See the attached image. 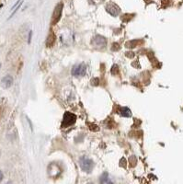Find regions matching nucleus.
I'll return each mask as SVG.
<instances>
[{"instance_id": "nucleus-5", "label": "nucleus", "mask_w": 183, "mask_h": 184, "mask_svg": "<svg viewBox=\"0 0 183 184\" xmlns=\"http://www.w3.org/2000/svg\"><path fill=\"white\" fill-rule=\"evenodd\" d=\"M62 11H63V5L59 4L55 8L53 15V19H52V23L53 24H56L59 21V20L61 19V16H62Z\"/></svg>"}, {"instance_id": "nucleus-4", "label": "nucleus", "mask_w": 183, "mask_h": 184, "mask_svg": "<svg viewBox=\"0 0 183 184\" xmlns=\"http://www.w3.org/2000/svg\"><path fill=\"white\" fill-rule=\"evenodd\" d=\"M106 11L108 12L110 15H111L112 17H116V16H118V15L120 14V8L116 4L111 2V3L106 5Z\"/></svg>"}, {"instance_id": "nucleus-8", "label": "nucleus", "mask_w": 183, "mask_h": 184, "mask_svg": "<svg viewBox=\"0 0 183 184\" xmlns=\"http://www.w3.org/2000/svg\"><path fill=\"white\" fill-rule=\"evenodd\" d=\"M120 114L123 115L124 117H130L132 115V112H131V110L126 108V107H124V108H121L120 110Z\"/></svg>"}, {"instance_id": "nucleus-9", "label": "nucleus", "mask_w": 183, "mask_h": 184, "mask_svg": "<svg viewBox=\"0 0 183 184\" xmlns=\"http://www.w3.org/2000/svg\"><path fill=\"white\" fill-rule=\"evenodd\" d=\"M99 181H100L101 183H112V181L110 180V179H109V175H108V173H106V172L103 173V174L101 175Z\"/></svg>"}, {"instance_id": "nucleus-18", "label": "nucleus", "mask_w": 183, "mask_h": 184, "mask_svg": "<svg viewBox=\"0 0 183 184\" xmlns=\"http://www.w3.org/2000/svg\"><path fill=\"white\" fill-rule=\"evenodd\" d=\"M90 2H95V1H97V0H89Z\"/></svg>"}, {"instance_id": "nucleus-10", "label": "nucleus", "mask_w": 183, "mask_h": 184, "mask_svg": "<svg viewBox=\"0 0 183 184\" xmlns=\"http://www.w3.org/2000/svg\"><path fill=\"white\" fill-rule=\"evenodd\" d=\"M51 41L49 42L48 46H52V44H53V43L54 42V41H55V37H54V34H53V32H51V33H50L49 36H48V41Z\"/></svg>"}, {"instance_id": "nucleus-16", "label": "nucleus", "mask_w": 183, "mask_h": 184, "mask_svg": "<svg viewBox=\"0 0 183 184\" xmlns=\"http://www.w3.org/2000/svg\"><path fill=\"white\" fill-rule=\"evenodd\" d=\"M131 54H126V55H127V57H131V58H133V56H134V54H132V52H130Z\"/></svg>"}, {"instance_id": "nucleus-11", "label": "nucleus", "mask_w": 183, "mask_h": 184, "mask_svg": "<svg viewBox=\"0 0 183 184\" xmlns=\"http://www.w3.org/2000/svg\"><path fill=\"white\" fill-rule=\"evenodd\" d=\"M137 44V41H129L126 43V46L127 47H131V48H133L135 47V45Z\"/></svg>"}, {"instance_id": "nucleus-13", "label": "nucleus", "mask_w": 183, "mask_h": 184, "mask_svg": "<svg viewBox=\"0 0 183 184\" xmlns=\"http://www.w3.org/2000/svg\"><path fill=\"white\" fill-rule=\"evenodd\" d=\"M119 73V68L117 66H113L112 69H111V74L112 75H117Z\"/></svg>"}, {"instance_id": "nucleus-7", "label": "nucleus", "mask_w": 183, "mask_h": 184, "mask_svg": "<svg viewBox=\"0 0 183 184\" xmlns=\"http://www.w3.org/2000/svg\"><path fill=\"white\" fill-rule=\"evenodd\" d=\"M13 84V78L11 75H6L5 78H3L2 79V85L4 87L8 88V87H10Z\"/></svg>"}, {"instance_id": "nucleus-15", "label": "nucleus", "mask_w": 183, "mask_h": 184, "mask_svg": "<svg viewBox=\"0 0 183 184\" xmlns=\"http://www.w3.org/2000/svg\"><path fill=\"white\" fill-rule=\"evenodd\" d=\"M32 30H30V32H29V43L30 42V39H32Z\"/></svg>"}, {"instance_id": "nucleus-3", "label": "nucleus", "mask_w": 183, "mask_h": 184, "mask_svg": "<svg viewBox=\"0 0 183 184\" xmlns=\"http://www.w3.org/2000/svg\"><path fill=\"white\" fill-rule=\"evenodd\" d=\"M87 72V66L84 64L75 66L72 69V75L74 76H83L86 75Z\"/></svg>"}, {"instance_id": "nucleus-14", "label": "nucleus", "mask_w": 183, "mask_h": 184, "mask_svg": "<svg viewBox=\"0 0 183 184\" xmlns=\"http://www.w3.org/2000/svg\"><path fill=\"white\" fill-rule=\"evenodd\" d=\"M99 78H94V79H92V80H91V84H92V85H94V86H98L99 83Z\"/></svg>"}, {"instance_id": "nucleus-12", "label": "nucleus", "mask_w": 183, "mask_h": 184, "mask_svg": "<svg viewBox=\"0 0 183 184\" xmlns=\"http://www.w3.org/2000/svg\"><path fill=\"white\" fill-rule=\"evenodd\" d=\"M129 162H130V163H133V164L131 165L132 167H134V166H135V164L137 163V159H136V158H135L134 156H133V157H131V158H130Z\"/></svg>"}, {"instance_id": "nucleus-1", "label": "nucleus", "mask_w": 183, "mask_h": 184, "mask_svg": "<svg viewBox=\"0 0 183 184\" xmlns=\"http://www.w3.org/2000/svg\"><path fill=\"white\" fill-rule=\"evenodd\" d=\"M79 165H80V167L82 168L83 171H86V172L89 173V172H91V170H92V168L94 167V162L91 159L84 157V158H80Z\"/></svg>"}, {"instance_id": "nucleus-17", "label": "nucleus", "mask_w": 183, "mask_h": 184, "mask_svg": "<svg viewBox=\"0 0 183 184\" xmlns=\"http://www.w3.org/2000/svg\"><path fill=\"white\" fill-rule=\"evenodd\" d=\"M2 179H3V173L1 170H0V181H1Z\"/></svg>"}, {"instance_id": "nucleus-19", "label": "nucleus", "mask_w": 183, "mask_h": 184, "mask_svg": "<svg viewBox=\"0 0 183 184\" xmlns=\"http://www.w3.org/2000/svg\"><path fill=\"white\" fill-rule=\"evenodd\" d=\"M145 1H146V2H148V1H149V0H145Z\"/></svg>"}, {"instance_id": "nucleus-6", "label": "nucleus", "mask_w": 183, "mask_h": 184, "mask_svg": "<svg viewBox=\"0 0 183 184\" xmlns=\"http://www.w3.org/2000/svg\"><path fill=\"white\" fill-rule=\"evenodd\" d=\"M92 44H94V46H96V47L103 48V47H105L106 44H107V40L103 36L98 35V36H96L92 40Z\"/></svg>"}, {"instance_id": "nucleus-2", "label": "nucleus", "mask_w": 183, "mask_h": 184, "mask_svg": "<svg viewBox=\"0 0 183 184\" xmlns=\"http://www.w3.org/2000/svg\"><path fill=\"white\" fill-rule=\"evenodd\" d=\"M75 120H77V116H75V114H73V113H71V112H66L65 113V115H64V120H63L62 126L63 127L71 126L75 122Z\"/></svg>"}]
</instances>
